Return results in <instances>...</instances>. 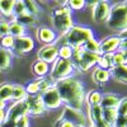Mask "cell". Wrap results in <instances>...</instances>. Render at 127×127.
Instances as JSON below:
<instances>
[{"mask_svg": "<svg viewBox=\"0 0 127 127\" xmlns=\"http://www.w3.org/2000/svg\"><path fill=\"white\" fill-rule=\"evenodd\" d=\"M55 88L57 89V93L60 95V99L64 107L84 109L87 85L83 79L74 75L67 79L57 81L55 84Z\"/></svg>", "mask_w": 127, "mask_h": 127, "instance_id": "cell-1", "label": "cell"}, {"mask_svg": "<svg viewBox=\"0 0 127 127\" xmlns=\"http://www.w3.org/2000/svg\"><path fill=\"white\" fill-rule=\"evenodd\" d=\"M50 20H51V28L56 32L59 39L65 36L69 32V29L75 24L74 12H71L70 8L66 5V1L57 3L55 8L51 9Z\"/></svg>", "mask_w": 127, "mask_h": 127, "instance_id": "cell-2", "label": "cell"}, {"mask_svg": "<svg viewBox=\"0 0 127 127\" xmlns=\"http://www.w3.org/2000/svg\"><path fill=\"white\" fill-rule=\"evenodd\" d=\"M94 37H97V36H95V32L92 27L75 23L69 29L67 33L62 37V39H64L62 43L69 45L72 48H78V47H81L87 41H89Z\"/></svg>", "mask_w": 127, "mask_h": 127, "instance_id": "cell-3", "label": "cell"}, {"mask_svg": "<svg viewBox=\"0 0 127 127\" xmlns=\"http://www.w3.org/2000/svg\"><path fill=\"white\" fill-rule=\"evenodd\" d=\"M105 26L117 34L127 28V10L122 1L112 4L108 18L105 20Z\"/></svg>", "mask_w": 127, "mask_h": 127, "instance_id": "cell-4", "label": "cell"}, {"mask_svg": "<svg viewBox=\"0 0 127 127\" xmlns=\"http://www.w3.org/2000/svg\"><path fill=\"white\" fill-rule=\"evenodd\" d=\"M99 56L100 55H98V54L87 52L81 47H78V48H74V56H72L71 61L74 64L75 71L85 74V72H89L90 70H93L97 66Z\"/></svg>", "mask_w": 127, "mask_h": 127, "instance_id": "cell-5", "label": "cell"}, {"mask_svg": "<svg viewBox=\"0 0 127 127\" xmlns=\"http://www.w3.org/2000/svg\"><path fill=\"white\" fill-rule=\"evenodd\" d=\"M75 67H74V64L71 60H62V59H57L54 64L51 65L50 69V74L48 75L52 78L55 83L67 79L70 76L75 75Z\"/></svg>", "mask_w": 127, "mask_h": 127, "instance_id": "cell-6", "label": "cell"}, {"mask_svg": "<svg viewBox=\"0 0 127 127\" xmlns=\"http://www.w3.org/2000/svg\"><path fill=\"white\" fill-rule=\"evenodd\" d=\"M64 121H67L72 123L74 126H88L89 122L87 118V113L84 109H75V108H70V107H62L60 117Z\"/></svg>", "mask_w": 127, "mask_h": 127, "instance_id": "cell-7", "label": "cell"}, {"mask_svg": "<svg viewBox=\"0 0 127 127\" xmlns=\"http://www.w3.org/2000/svg\"><path fill=\"white\" fill-rule=\"evenodd\" d=\"M112 3L108 0H98L94 1L90 5V13H92V19L94 23H105L108 18L109 10H111Z\"/></svg>", "mask_w": 127, "mask_h": 127, "instance_id": "cell-8", "label": "cell"}, {"mask_svg": "<svg viewBox=\"0 0 127 127\" xmlns=\"http://www.w3.org/2000/svg\"><path fill=\"white\" fill-rule=\"evenodd\" d=\"M34 48H36L34 38L29 34H26L22 37L14 38V45H13L12 52L14 56H24V55H28L29 52H32Z\"/></svg>", "mask_w": 127, "mask_h": 127, "instance_id": "cell-9", "label": "cell"}, {"mask_svg": "<svg viewBox=\"0 0 127 127\" xmlns=\"http://www.w3.org/2000/svg\"><path fill=\"white\" fill-rule=\"evenodd\" d=\"M26 109H27V116L29 117H39V116L46 114V108L43 103H42L41 95H27L24 99Z\"/></svg>", "mask_w": 127, "mask_h": 127, "instance_id": "cell-10", "label": "cell"}, {"mask_svg": "<svg viewBox=\"0 0 127 127\" xmlns=\"http://www.w3.org/2000/svg\"><path fill=\"white\" fill-rule=\"evenodd\" d=\"M39 95H41L42 103H43L46 111H59L60 108L64 107L61 103V99H60V95L57 93V89L55 87L42 92Z\"/></svg>", "mask_w": 127, "mask_h": 127, "instance_id": "cell-11", "label": "cell"}, {"mask_svg": "<svg viewBox=\"0 0 127 127\" xmlns=\"http://www.w3.org/2000/svg\"><path fill=\"white\" fill-rule=\"evenodd\" d=\"M34 41L43 45H52V43H57L59 37L56 34V32L48 26H38L36 28V33H34Z\"/></svg>", "mask_w": 127, "mask_h": 127, "instance_id": "cell-12", "label": "cell"}, {"mask_svg": "<svg viewBox=\"0 0 127 127\" xmlns=\"http://www.w3.org/2000/svg\"><path fill=\"white\" fill-rule=\"evenodd\" d=\"M27 114L26 104L23 102H12L8 104V107L5 109V122L6 123H14L18 118L23 117Z\"/></svg>", "mask_w": 127, "mask_h": 127, "instance_id": "cell-13", "label": "cell"}, {"mask_svg": "<svg viewBox=\"0 0 127 127\" xmlns=\"http://www.w3.org/2000/svg\"><path fill=\"white\" fill-rule=\"evenodd\" d=\"M59 59V45H43L37 50V60L45 61L48 65H52Z\"/></svg>", "mask_w": 127, "mask_h": 127, "instance_id": "cell-14", "label": "cell"}, {"mask_svg": "<svg viewBox=\"0 0 127 127\" xmlns=\"http://www.w3.org/2000/svg\"><path fill=\"white\" fill-rule=\"evenodd\" d=\"M120 42L121 39L117 34H111L99 39V55L114 54L116 51H118Z\"/></svg>", "mask_w": 127, "mask_h": 127, "instance_id": "cell-15", "label": "cell"}, {"mask_svg": "<svg viewBox=\"0 0 127 127\" xmlns=\"http://www.w3.org/2000/svg\"><path fill=\"white\" fill-rule=\"evenodd\" d=\"M85 113L89 122V127H103V108L100 105L87 107Z\"/></svg>", "mask_w": 127, "mask_h": 127, "instance_id": "cell-16", "label": "cell"}, {"mask_svg": "<svg viewBox=\"0 0 127 127\" xmlns=\"http://www.w3.org/2000/svg\"><path fill=\"white\" fill-rule=\"evenodd\" d=\"M92 81L98 87H104L111 81V75L108 70L100 69L98 66H95L92 70Z\"/></svg>", "mask_w": 127, "mask_h": 127, "instance_id": "cell-17", "label": "cell"}, {"mask_svg": "<svg viewBox=\"0 0 127 127\" xmlns=\"http://www.w3.org/2000/svg\"><path fill=\"white\" fill-rule=\"evenodd\" d=\"M111 80L127 85V65H120V66H113L109 70Z\"/></svg>", "mask_w": 127, "mask_h": 127, "instance_id": "cell-18", "label": "cell"}, {"mask_svg": "<svg viewBox=\"0 0 127 127\" xmlns=\"http://www.w3.org/2000/svg\"><path fill=\"white\" fill-rule=\"evenodd\" d=\"M13 20L17 22V23H19L26 29H28V28H37L39 26V18L33 17L31 14H27V13H24L22 15H18V17H14Z\"/></svg>", "mask_w": 127, "mask_h": 127, "instance_id": "cell-19", "label": "cell"}, {"mask_svg": "<svg viewBox=\"0 0 127 127\" xmlns=\"http://www.w3.org/2000/svg\"><path fill=\"white\" fill-rule=\"evenodd\" d=\"M121 95L118 93L114 92H108V93H103L102 97V102H100V107L104 108H117V105L120 103Z\"/></svg>", "mask_w": 127, "mask_h": 127, "instance_id": "cell-20", "label": "cell"}, {"mask_svg": "<svg viewBox=\"0 0 127 127\" xmlns=\"http://www.w3.org/2000/svg\"><path fill=\"white\" fill-rule=\"evenodd\" d=\"M13 59L14 55L12 51L9 50H4L0 47V74L1 72H6L13 65Z\"/></svg>", "mask_w": 127, "mask_h": 127, "instance_id": "cell-21", "label": "cell"}, {"mask_svg": "<svg viewBox=\"0 0 127 127\" xmlns=\"http://www.w3.org/2000/svg\"><path fill=\"white\" fill-rule=\"evenodd\" d=\"M32 72L36 78H43V76H47L50 74V69H51V65H48L47 62L45 61H41V60H36L32 64Z\"/></svg>", "mask_w": 127, "mask_h": 127, "instance_id": "cell-22", "label": "cell"}, {"mask_svg": "<svg viewBox=\"0 0 127 127\" xmlns=\"http://www.w3.org/2000/svg\"><path fill=\"white\" fill-rule=\"evenodd\" d=\"M102 97H103V92H100L99 89H90V90H87L85 100H84V102H85V105H87V107L100 105Z\"/></svg>", "mask_w": 127, "mask_h": 127, "instance_id": "cell-23", "label": "cell"}, {"mask_svg": "<svg viewBox=\"0 0 127 127\" xmlns=\"http://www.w3.org/2000/svg\"><path fill=\"white\" fill-rule=\"evenodd\" d=\"M15 0H0V18L12 20L13 19V6Z\"/></svg>", "mask_w": 127, "mask_h": 127, "instance_id": "cell-24", "label": "cell"}, {"mask_svg": "<svg viewBox=\"0 0 127 127\" xmlns=\"http://www.w3.org/2000/svg\"><path fill=\"white\" fill-rule=\"evenodd\" d=\"M117 118H118V114L114 108L103 109V127H114Z\"/></svg>", "mask_w": 127, "mask_h": 127, "instance_id": "cell-25", "label": "cell"}, {"mask_svg": "<svg viewBox=\"0 0 127 127\" xmlns=\"http://www.w3.org/2000/svg\"><path fill=\"white\" fill-rule=\"evenodd\" d=\"M27 97V92L24 84L22 83H13V92H12V102H23Z\"/></svg>", "mask_w": 127, "mask_h": 127, "instance_id": "cell-26", "label": "cell"}, {"mask_svg": "<svg viewBox=\"0 0 127 127\" xmlns=\"http://www.w3.org/2000/svg\"><path fill=\"white\" fill-rule=\"evenodd\" d=\"M12 92H13V83L4 81L0 84V99L8 103L12 102Z\"/></svg>", "mask_w": 127, "mask_h": 127, "instance_id": "cell-27", "label": "cell"}, {"mask_svg": "<svg viewBox=\"0 0 127 127\" xmlns=\"http://www.w3.org/2000/svg\"><path fill=\"white\" fill-rule=\"evenodd\" d=\"M23 1H24V6H26V13L38 18L39 14L42 13V8H41L39 3L34 1V0H23Z\"/></svg>", "mask_w": 127, "mask_h": 127, "instance_id": "cell-28", "label": "cell"}, {"mask_svg": "<svg viewBox=\"0 0 127 127\" xmlns=\"http://www.w3.org/2000/svg\"><path fill=\"white\" fill-rule=\"evenodd\" d=\"M9 34L12 36L13 38H18V37L26 36L27 34V29L12 19L9 22Z\"/></svg>", "mask_w": 127, "mask_h": 127, "instance_id": "cell-29", "label": "cell"}, {"mask_svg": "<svg viewBox=\"0 0 127 127\" xmlns=\"http://www.w3.org/2000/svg\"><path fill=\"white\" fill-rule=\"evenodd\" d=\"M34 80H36L37 85H38V88H39V94H41L42 92H45V90L52 88V87H55V84H56L54 80H52V78H51L50 75L43 76V78H36Z\"/></svg>", "mask_w": 127, "mask_h": 127, "instance_id": "cell-30", "label": "cell"}, {"mask_svg": "<svg viewBox=\"0 0 127 127\" xmlns=\"http://www.w3.org/2000/svg\"><path fill=\"white\" fill-rule=\"evenodd\" d=\"M81 48L87 52H92V54H98L99 55V39L97 37H94V38L87 41L85 43L81 46Z\"/></svg>", "mask_w": 127, "mask_h": 127, "instance_id": "cell-31", "label": "cell"}, {"mask_svg": "<svg viewBox=\"0 0 127 127\" xmlns=\"http://www.w3.org/2000/svg\"><path fill=\"white\" fill-rule=\"evenodd\" d=\"M112 55L113 54H108V55H100L97 66L104 70H111L113 67V60H112Z\"/></svg>", "mask_w": 127, "mask_h": 127, "instance_id": "cell-32", "label": "cell"}, {"mask_svg": "<svg viewBox=\"0 0 127 127\" xmlns=\"http://www.w3.org/2000/svg\"><path fill=\"white\" fill-rule=\"evenodd\" d=\"M74 56V48L69 45L62 43L61 46H59V59L62 60H71Z\"/></svg>", "mask_w": 127, "mask_h": 127, "instance_id": "cell-33", "label": "cell"}, {"mask_svg": "<svg viewBox=\"0 0 127 127\" xmlns=\"http://www.w3.org/2000/svg\"><path fill=\"white\" fill-rule=\"evenodd\" d=\"M66 5L70 8L71 12H80V10H84L87 8L88 3L85 0H67Z\"/></svg>", "mask_w": 127, "mask_h": 127, "instance_id": "cell-34", "label": "cell"}, {"mask_svg": "<svg viewBox=\"0 0 127 127\" xmlns=\"http://www.w3.org/2000/svg\"><path fill=\"white\" fill-rule=\"evenodd\" d=\"M116 111H117L118 117H127V97H121Z\"/></svg>", "mask_w": 127, "mask_h": 127, "instance_id": "cell-35", "label": "cell"}, {"mask_svg": "<svg viewBox=\"0 0 127 127\" xmlns=\"http://www.w3.org/2000/svg\"><path fill=\"white\" fill-rule=\"evenodd\" d=\"M24 88H26L27 95H37V94H39V88H38L34 79L28 81L27 84H24Z\"/></svg>", "mask_w": 127, "mask_h": 127, "instance_id": "cell-36", "label": "cell"}, {"mask_svg": "<svg viewBox=\"0 0 127 127\" xmlns=\"http://www.w3.org/2000/svg\"><path fill=\"white\" fill-rule=\"evenodd\" d=\"M26 13V6H24V1L23 0H15L14 1V6H13V18L22 15Z\"/></svg>", "mask_w": 127, "mask_h": 127, "instance_id": "cell-37", "label": "cell"}, {"mask_svg": "<svg viewBox=\"0 0 127 127\" xmlns=\"http://www.w3.org/2000/svg\"><path fill=\"white\" fill-rule=\"evenodd\" d=\"M13 45H14V38L10 36V34H8V36H5V37H1V38H0V47H1V48L12 51Z\"/></svg>", "mask_w": 127, "mask_h": 127, "instance_id": "cell-38", "label": "cell"}, {"mask_svg": "<svg viewBox=\"0 0 127 127\" xmlns=\"http://www.w3.org/2000/svg\"><path fill=\"white\" fill-rule=\"evenodd\" d=\"M13 127H31V117L29 116H23V117L18 118L14 123Z\"/></svg>", "mask_w": 127, "mask_h": 127, "instance_id": "cell-39", "label": "cell"}, {"mask_svg": "<svg viewBox=\"0 0 127 127\" xmlns=\"http://www.w3.org/2000/svg\"><path fill=\"white\" fill-rule=\"evenodd\" d=\"M9 22L10 20L0 18V38L9 34Z\"/></svg>", "mask_w": 127, "mask_h": 127, "instance_id": "cell-40", "label": "cell"}, {"mask_svg": "<svg viewBox=\"0 0 127 127\" xmlns=\"http://www.w3.org/2000/svg\"><path fill=\"white\" fill-rule=\"evenodd\" d=\"M55 127H75L72 123L67 122V121H64L61 118H57V121L55 122Z\"/></svg>", "mask_w": 127, "mask_h": 127, "instance_id": "cell-41", "label": "cell"}, {"mask_svg": "<svg viewBox=\"0 0 127 127\" xmlns=\"http://www.w3.org/2000/svg\"><path fill=\"white\" fill-rule=\"evenodd\" d=\"M114 127H127V122L125 117H118L114 123Z\"/></svg>", "mask_w": 127, "mask_h": 127, "instance_id": "cell-42", "label": "cell"}, {"mask_svg": "<svg viewBox=\"0 0 127 127\" xmlns=\"http://www.w3.org/2000/svg\"><path fill=\"white\" fill-rule=\"evenodd\" d=\"M118 51H127V39H121Z\"/></svg>", "mask_w": 127, "mask_h": 127, "instance_id": "cell-43", "label": "cell"}, {"mask_svg": "<svg viewBox=\"0 0 127 127\" xmlns=\"http://www.w3.org/2000/svg\"><path fill=\"white\" fill-rule=\"evenodd\" d=\"M5 122V109H0V126Z\"/></svg>", "mask_w": 127, "mask_h": 127, "instance_id": "cell-44", "label": "cell"}, {"mask_svg": "<svg viewBox=\"0 0 127 127\" xmlns=\"http://www.w3.org/2000/svg\"><path fill=\"white\" fill-rule=\"evenodd\" d=\"M117 36L120 37V39H127V28H126V29H123L122 32H120V33H118Z\"/></svg>", "mask_w": 127, "mask_h": 127, "instance_id": "cell-45", "label": "cell"}, {"mask_svg": "<svg viewBox=\"0 0 127 127\" xmlns=\"http://www.w3.org/2000/svg\"><path fill=\"white\" fill-rule=\"evenodd\" d=\"M6 107H8V103H5L0 99V109H6Z\"/></svg>", "mask_w": 127, "mask_h": 127, "instance_id": "cell-46", "label": "cell"}, {"mask_svg": "<svg viewBox=\"0 0 127 127\" xmlns=\"http://www.w3.org/2000/svg\"><path fill=\"white\" fill-rule=\"evenodd\" d=\"M122 52V56H123V60H125V64L127 65V51H121Z\"/></svg>", "mask_w": 127, "mask_h": 127, "instance_id": "cell-47", "label": "cell"}, {"mask_svg": "<svg viewBox=\"0 0 127 127\" xmlns=\"http://www.w3.org/2000/svg\"><path fill=\"white\" fill-rule=\"evenodd\" d=\"M123 3V5H125V8H126V10H127V0H126V1H122Z\"/></svg>", "mask_w": 127, "mask_h": 127, "instance_id": "cell-48", "label": "cell"}, {"mask_svg": "<svg viewBox=\"0 0 127 127\" xmlns=\"http://www.w3.org/2000/svg\"><path fill=\"white\" fill-rule=\"evenodd\" d=\"M75 127H88V126H75Z\"/></svg>", "mask_w": 127, "mask_h": 127, "instance_id": "cell-49", "label": "cell"}, {"mask_svg": "<svg viewBox=\"0 0 127 127\" xmlns=\"http://www.w3.org/2000/svg\"><path fill=\"white\" fill-rule=\"evenodd\" d=\"M126 122H127V117H126Z\"/></svg>", "mask_w": 127, "mask_h": 127, "instance_id": "cell-50", "label": "cell"}]
</instances>
